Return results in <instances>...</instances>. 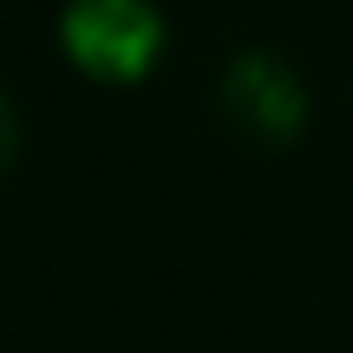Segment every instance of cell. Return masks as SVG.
Returning <instances> with one entry per match:
<instances>
[{"instance_id": "cell-1", "label": "cell", "mask_w": 353, "mask_h": 353, "mask_svg": "<svg viewBox=\"0 0 353 353\" xmlns=\"http://www.w3.org/2000/svg\"><path fill=\"white\" fill-rule=\"evenodd\" d=\"M59 46L99 85H138L164 52V13L151 0H72L59 13Z\"/></svg>"}, {"instance_id": "cell-2", "label": "cell", "mask_w": 353, "mask_h": 353, "mask_svg": "<svg viewBox=\"0 0 353 353\" xmlns=\"http://www.w3.org/2000/svg\"><path fill=\"white\" fill-rule=\"evenodd\" d=\"M223 105L236 118V131L255 138L262 151H288L307 125V85L275 52H236L223 65Z\"/></svg>"}, {"instance_id": "cell-3", "label": "cell", "mask_w": 353, "mask_h": 353, "mask_svg": "<svg viewBox=\"0 0 353 353\" xmlns=\"http://www.w3.org/2000/svg\"><path fill=\"white\" fill-rule=\"evenodd\" d=\"M13 157H20V105H13L7 85H0V176L13 170Z\"/></svg>"}]
</instances>
